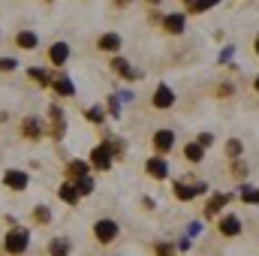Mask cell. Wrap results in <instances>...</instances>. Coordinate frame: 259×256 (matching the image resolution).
Segmentation results:
<instances>
[{"label": "cell", "instance_id": "e575fe53", "mask_svg": "<svg viewBox=\"0 0 259 256\" xmlns=\"http://www.w3.org/2000/svg\"><path fill=\"white\" fill-rule=\"evenodd\" d=\"M190 247H193V241H190V238H181V241L175 244V250H184V253H187Z\"/></svg>", "mask_w": 259, "mask_h": 256}, {"label": "cell", "instance_id": "83f0119b", "mask_svg": "<svg viewBox=\"0 0 259 256\" xmlns=\"http://www.w3.org/2000/svg\"><path fill=\"white\" fill-rule=\"evenodd\" d=\"M217 3H220V0H193V3H190V12L199 15V12H205V9H214Z\"/></svg>", "mask_w": 259, "mask_h": 256}, {"label": "cell", "instance_id": "8992f818", "mask_svg": "<svg viewBox=\"0 0 259 256\" xmlns=\"http://www.w3.org/2000/svg\"><path fill=\"white\" fill-rule=\"evenodd\" d=\"M46 55H49V64H52V69H64V66L69 64L72 49H69V42H66V39H58V42H52V46L46 49Z\"/></svg>", "mask_w": 259, "mask_h": 256}, {"label": "cell", "instance_id": "7a4b0ae2", "mask_svg": "<svg viewBox=\"0 0 259 256\" xmlns=\"http://www.w3.org/2000/svg\"><path fill=\"white\" fill-rule=\"evenodd\" d=\"M18 133H21V139H27V142H39V139L49 136V124H46V118H39V115H24L21 124H18Z\"/></svg>", "mask_w": 259, "mask_h": 256}, {"label": "cell", "instance_id": "277c9868", "mask_svg": "<svg viewBox=\"0 0 259 256\" xmlns=\"http://www.w3.org/2000/svg\"><path fill=\"white\" fill-rule=\"evenodd\" d=\"M112 163H115V157H112V151H109L106 142H100V145L91 148V154H88V166H91L94 172H112Z\"/></svg>", "mask_w": 259, "mask_h": 256}, {"label": "cell", "instance_id": "d6986e66", "mask_svg": "<svg viewBox=\"0 0 259 256\" xmlns=\"http://www.w3.org/2000/svg\"><path fill=\"white\" fill-rule=\"evenodd\" d=\"M58 199H61L64 205H72V208L81 202V196H78V190H75L72 181H61V184H58Z\"/></svg>", "mask_w": 259, "mask_h": 256}, {"label": "cell", "instance_id": "836d02e7", "mask_svg": "<svg viewBox=\"0 0 259 256\" xmlns=\"http://www.w3.org/2000/svg\"><path fill=\"white\" fill-rule=\"evenodd\" d=\"M232 172H235V178H244V175H247V166H244V163H235Z\"/></svg>", "mask_w": 259, "mask_h": 256}, {"label": "cell", "instance_id": "6da1fadb", "mask_svg": "<svg viewBox=\"0 0 259 256\" xmlns=\"http://www.w3.org/2000/svg\"><path fill=\"white\" fill-rule=\"evenodd\" d=\"M3 250L9 256H24L30 250V229L27 226H12V229H6V235H3Z\"/></svg>", "mask_w": 259, "mask_h": 256}, {"label": "cell", "instance_id": "1f68e13d", "mask_svg": "<svg viewBox=\"0 0 259 256\" xmlns=\"http://www.w3.org/2000/svg\"><path fill=\"white\" fill-rule=\"evenodd\" d=\"M226 154H229V157H238V154H241V142H238V139H229V142H226Z\"/></svg>", "mask_w": 259, "mask_h": 256}, {"label": "cell", "instance_id": "5b68a950", "mask_svg": "<svg viewBox=\"0 0 259 256\" xmlns=\"http://www.w3.org/2000/svg\"><path fill=\"white\" fill-rule=\"evenodd\" d=\"M118 235H121V226H118L112 217H100V220L94 223V238H97V244H112Z\"/></svg>", "mask_w": 259, "mask_h": 256}, {"label": "cell", "instance_id": "5bb4252c", "mask_svg": "<svg viewBox=\"0 0 259 256\" xmlns=\"http://www.w3.org/2000/svg\"><path fill=\"white\" fill-rule=\"evenodd\" d=\"M52 91H55L61 100H72V97H75V81L69 78V72H55Z\"/></svg>", "mask_w": 259, "mask_h": 256}, {"label": "cell", "instance_id": "8d00e7d4", "mask_svg": "<svg viewBox=\"0 0 259 256\" xmlns=\"http://www.w3.org/2000/svg\"><path fill=\"white\" fill-rule=\"evenodd\" d=\"M9 121V112H0V124H6Z\"/></svg>", "mask_w": 259, "mask_h": 256}, {"label": "cell", "instance_id": "ab89813d", "mask_svg": "<svg viewBox=\"0 0 259 256\" xmlns=\"http://www.w3.org/2000/svg\"><path fill=\"white\" fill-rule=\"evenodd\" d=\"M253 46H256V52H259V36H256V42H253Z\"/></svg>", "mask_w": 259, "mask_h": 256}, {"label": "cell", "instance_id": "ffe728a7", "mask_svg": "<svg viewBox=\"0 0 259 256\" xmlns=\"http://www.w3.org/2000/svg\"><path fill=\"white\" fill-rule=\"evenodd\" d=\"M30 220H33V226H49L55 220V214H52V208L46 202H39V205L30 208Z\"/></svg>", "mask_w": 259, "mask_h": 256}, {"label": "cell", "instance_id": "d4e9b609", "mask_svg": "<svg viewBox=\"0 0 259 256\" xmlns=\"http://www.w3.org/2000/svg\"><path fill=\"white\" fill-rule=\"evenodd\" d=\"M84 118H88V121H91L94 127H103V124L109 121V118H106V109H103V106H91V109H84Z\"/></svg>", "mask_w": 259, "mask_h": 256}, {"label": "cell", "instance_id": "f546056e", "mask_svg": "<svg viewBox=\"0 0 259 256\" xmlns=\"http://www.w3.org/2000/svg\"><path fill=\"white\" fill-rule=\"evenodd\" d=\"M154 256H175V247L169 241H157L154 244Z\"/></svg>", "mask_w": 259, "mask_h": 256}, {"label": "cell", "instance_id": "f1b7e54d", "mask_svg": "<svg viewBox=\"0 0 259 256\" xmlns=\"http://www.w3.org/2000/svg\"><path fill=\"white\" fill-rule=\"evenodd\" d=\"M241 202H247V205H259V190L256 187H241Z\"/></svg>", "mask_w": 259, "mask_h": 256}, {"label": "cell", "instance_id": "d6a6232c", "mask_svg": "<svg viewBox=\"0 0 259 256\" xmlns=\"http://www.w3.org/2000/svg\"><path fill=\"white\" fill-rule=\"evenodd\" d=\"M196 142H199V145H202V148H205V151H208V148H211V145H214V136H211V133H202V136H199V139H196Z\"/></svg>", "mask_w": 259, "mask_h": 256}, {"label": "cell", "instance_id": "8fae6325", "mask_svg": "<svg viewBox=\"0 0 259 256\" xmlns=\"http://www.w3.org/2000/svg\"><path fill=\"white\" fill-rule=\"evenodd\" d=\"M160 27H163L166 33H172V36H181V33L187 30V15H184V12H169V15H163Z\"/></svg>", "mask_w": 259, "mask_h": 256}, {"label": "cell", "instance_id": "4316f807", "mask_svg": "<svg viewBox=\"0 0 259 256\" xmlns=\"http://www.w3.org/2000/svg\"><path fill=\"white\" fill-rule=\"evenodd\" d=\"M106 115H112V118H121V100H118V94H112L109 100H106Z\"/></svg>", "mask_w": 259, "mask_h": 256}, {"label": "cell", "instance_id": "4dcf8cb0", "mask_svg": "<svg viewBox=\"0 0 259 256\" xmlns=\"http://www.w3.org/2000/svg\"><path fill=\"white\" fill-rule=\"evenodd\" d=\"M18 66V58H0V72H15Z\"/></svg>", "mask_w": 259, "mask_h": 256}, {"label": "cell", "instance_id": "9a60e30c", "mask_svg": "<svg viewBox=\"0 0 259 256\" xmlns=\"http://www.w3.org/2000/svg\"><path fill=\"white\" fill-rule=\"evenodd\" d=\"M151 103H154V109H172L175 106V91L169 88V84H157L154 88V97H151Z\"/></svg>", "mask_w": 259, "mask_h": 256}, {"label": "cell", "instance_id": "ac0fdd59", "mask_svg": "<svg viewBox=\"0 0 259 256\" xmlns=\"http://www.w3.org/2000/svg\"><path fill=\"white\" fill-rule=\"evenodd\" d=\"M66 175H69V181L75 184V181H81V178H88L91 175V166H88V160H69L66 163Z\"/></svg>", "mask_w": 259, "mask_h": 256}, {"label": "cell", "instance_id": "3957f363", "mask_svg": "<svg viewBox=\"0 0 259 256\" xmlns=\"http://www.w3.org/2000/svg\"><path fill=\"white\" fill-rule=\"evenodd\" d=\"M49 136H52V142H64L66 130H69V124H66V112L61 109V103H52L49 106Z\"/></svg>", "mask_w": 259, "mask_h": 256}, {"label": "cell", "instance_id": "7402d4cb", "mask_svg": "<svg viewBox=\"0 0 259 256\" xmlns=\"http://www.w3.org/2000/svg\"><path fill=\"white\" fill-rule=\"evenodd\" d=\"M220 232L229 235V238L238 235V232H241V220H238L235 214H223V217H220Z\"/></svg>", "mask_w": 259, "mask_h": 256}, {"label": "cell", "instance_id": "52a82bcc", "mask_svg": "<svg viewBox=\"0 0 259 256\" xmlns=\"http://www.w3.org/2000/svg\"><path fill=\"white\" fill-rule=\"evenodd\" d=\"M3 187L12 190V193H24L30 187V175L24 169H6L3 172Z\"/></svg>", "mask_w": 259, "mask_h": 256}, {"label": "cell", "instance_id": "b9f144b4", "mask_svg": "<svg viewBox=\"0 0 259 256\" xmlns=\"http://www.w3.org/2000/svg\"><path fill=\"white\" fill-rule=\"evenodd\" d=\"M46 3H55V0H46Z\"/></svg>", "mask_w": 259, "mask_h": 256}, {"label": "cell", "instance_id": "4fadbf2b", "mask_svg": "<svg viewBox=\"0 0 259 256\" xmlns=\"http://www.w3.org/2000/svg\"><path fill=\"white\" fill-rule=\"evenodd\" d=\"M24 75L33 81V84H39V88H52V81H55V69L52 66H27L24 69Z\"/></svg>", "mask_w": 259, "mask_h": 256}, {"label": "cell", "instance_id": "44dd1931", "mask_svg": "<svg viewBox=\"0 0 259 256\" xmlns=\"http://www.w3.org/2000/svg\"><path fill=\"white\" fill-rule=\"evenodd\" d=\"M46 247H49V256H69L72 253V241L66 235H55Z\"/></svg>", "mask_w": 259, "mask_h": 256}, {"label": "cell", "instance_id": "484cf974", "mask_svg": "<svg viewBox=\"0 0 259 256\" xmlns=\"http://www.w3.org/2000/svg\"><path fill=\"white\" fill-rule=\"evenodd\" d=\"M75 190H78V196L84 199V196H91V193L97 190V181L88 175V178H81V181H75Z\"/></svg>", "mask_w": 259, "mask_h": 256}, {"label": "cell", "instance_id": "d590c367", "mask_svg": "<svg viewBox=\"0 0 259 256\" xmlns=\"http://www.w3.org/2000/svg\"><path fill=\"white\" fill-rule=\"evenodd\" d=\"M115 6H118V9H127V6H130V0H115Z\"/></svg>", "mask_w": 259, "mask_h": 256}, {"label": "cell", "instance_id": "30bf717a", "mask_svg": "<svg viewBox=\"0 0 259 256\" xmlns=\"http://www.w3.org/2000/svg\"><path fill=\"white\" fill-rule=\"evenodd\" d=\"M121 46H124V39H121V33H115V30H106V33L97 36V52H103V55H118Z\"/></svg>", "mask_w": 259, "mask_h": 256}, {"label": "cell", "instance_id": "60d3db41", "mask_svg": "<svg viewBox=\"0 0 259 256\" xmlns=\"http://www.w3.org/2000/svg\"><path fill=\"white\" fill-rule=\"evenodd\" d=\"M184 3H187V6H190V3H193V0H184Z\"/></svg>", "mask_w": 259, "mask_h": 256}, {"label": "cell", "instance_id": "74e56055", "mask_svg": "<svg viewBox=\"0 0 259 256\" xmlns=\"http://www.w3.org/2000/svg\"><path fill=\"white\" fill-rule=\"evenodd\" d=\"M145 3H148V6H160L163 0H145Z\"/></svg>", "mask_w": 259, "mask_h": 256}, {"label": "cell", "instance_id": "7c38bea8", "mask_svg": "<svg viewBox=\"0 0 259 256\" xmlns=\"http://www.w3.org/2000/svg\"><path fill=\"white\" fill-rule=\"evenodd\" d=\"M151 145H154L157 157H166V154L175 148V133H172V130H157V133L151 136Z\"/></svg>", "mask_w": 259, "mask_h": 256}, {"label": "cell", "instance_id": "e0dca14e", "mask_svg": "<svg viewBox=\"0 0 259 256\" xmlns=\"http://www.w3.org/2000/svg\"><path fill=\"white\" fill-rule=\"evenodd\" d=\"M232 202V193H214L208 202H205V217H214V214H220L226 205Z\"/></svg>", "mask_w": 259, "mask_h": 256}, {"label": "cell", "instance_id": "2e32d148", "mask_svg": "<svg viewBox=\"0 0 259 256\" xmlns=\"http://www.w3.org/2000/svg\"><path fill=\"white\" fill-rule=\"evenodd\" d=\"M145 169H148V175L154 178V181H166L169 178V163H166V157H151L148 163H145Z\"/></svg>", "mask_w": 259, "mask_h": 256}, {"label": "cell", "instance_id": "9c48e42d", "mask_svg": "<svg viewBox=\"0 0 259 256\" xmlns=\"http://www.w3.org/2000/svg\"><path fill=\"white\" fill-rule=\"evenodd\" d=\"M12 46H15V49H21V52H36V49H39V33H36V30L21 27V30H15Z\"/></svg>", "mask_w": 259, "mask_h": 256}, {"label": "cell", "instance_id": "603a6c76", "mask_svg": "<svg viewBox=\"0 0 259 256\" xmlns=\"http://www.w3.org/2000/svg\"><path fill=\"white\" fill-rule=\"evenodd\" d=\"M202 157H205V148L199 142H187L184 145V160L187 163H202Z\"/></svg>", "mask_w": 259, "mask_h": 256}, {"label": "cell", "instance_id": "f35d334b", "mask_svg": "<svg viewBox=\"0 0 259 256\" xmlns=\"http://www.w3.org/2000/svg\"><path fill=\"white\" fill-rule=\"evenodd\" d=\"M253 88H256V91H259V75H256V81H253Z\"/></svg>", "mask_w": 259, "mask_h": 256}, {"label": "cell", "instance_id": "ba28073f", "mask_svg": "<svg viewBox=\"0 0 259 256\" xmlns=\"http://www.w3.org/2000/svg\"><path fill=\"white\" fill-rule=\"evenodd\" d=\"M109 69H112L115 75H121L124 81H139V78H142V72H139L136 66L130 64L127 58H121V55H112V61H109Z\"/></svg>", "mask_w": 259, "mask_h": 256}, {"label": "cell", "instance_id": "cb8c5ba5", "mask_svg": "<svg viewBox=\"0 0 259 256\" xmlns=\"http://www.w3.org/2000/svg\"><path fill=\"white\" fill-rule=\"evenodd\" d=\"M172 193H175V199H178V202H190V199H196V187L184 184V181H175Z\"/></svg>", "mask_w": 259, "mask_h": 256}]
</instances>
